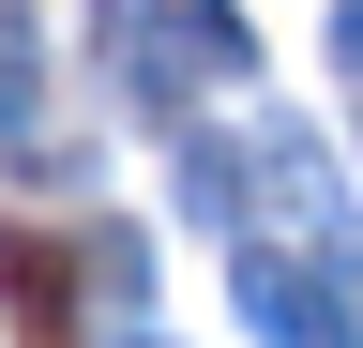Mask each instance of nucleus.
Segmentation results:
<instances>
[{
  "instance_id": "1",
  "label": "nucleus",
  "mask_w": 363,
  "mask_h": 348,
  "mask_svg": "<svg viewBox=\"0 0 363 348\" xmlns=\"http://www.w3.org/2000/svg\"><path fill=\"white\" fill-rule=\"evenodd\" d=\"M0 303H16V348H76V257L45 228H0Z\"/></svg>"
}]
</instances>
